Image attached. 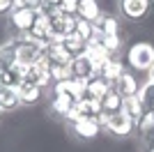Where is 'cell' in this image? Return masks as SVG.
<instances>
[{
    "instance_id": "obj_13",
    "label": "cell",
    "mask_w": 154,
    "mask_h": 152,
    "mask_svg": "<svg viewBox=\"0 0 154 152\" xmlns=\"http://www.w3.org/2000/svg\"><path fill=\"white\" fill-rule=\"evenodd\" d=\"M62 49L69 53L71 58H81L85 55V49H88V42H85L78 32H71V35H67V37L62 39Z\"/></svg>"
},
{
    "instance_id": "obj_6",
    "label": "cell",
    "mask_w": 154,
    "mask_h": 152,
    "mask_svg": "<svg viewBox=\"0 0 154 152\" xmlns=\"http://www.w3.org/2000/svg\"><path fill=\"white\" fill-rule=\"evenodd\" d=\"M85 55L90 58V62L94 65V69H97V71H101V67H103V65L108 62L110 58H115V55H110L108 51H106V46H103V42H101L99 37H92L90 42H88Z\"/></svg>"
},
{
    "instance_id": "obj_12",
    "label": "cell",
    "mask_w": 154,
    "mask_h": 152,
    "mask_svg": "<svg viewBox=\"0 0 154 152\" xmlns=\"http://www.w3.org/2000/svg\"><path fill=\"white\" fill-rule=\"evenodd\" d=\"M28 35H30L32 39H37V42L48 44V39H51V21H48V16L37 14V19H35V23H32V28H30Z\"/></svg>"
},
{
    "instance_id": "obj_27",
    "label": "cell",
    "mask_w": 154,
    "mask_h": 152,
    "mask_svg": "<svg viewBox=\"0 0 154 152\" xmlns=\"http://www.w3.org/2000/svg\"><path fill=\"white\" fill-rule=\"evenodd\" d=\"M149 81H154V67L149 69Z\"/></svg>"
},
{
    "instance_id": "obj_1",
    "label": "cell",
    "mask_w": 154,
    "mask_h": 152,
    "mask_svg": "<svg viewBox=\"0 0 154 152\" xmlns=\"http://www.w3.org/2000/svg\"><path fill=\"white\" fill-rule=\"evenodd\" d=\"M124 65L136 74H149L154 67V44L152 42H134L124 51Z\"/></svg>"
},
{
    "instance_id": "obj_17",
    "label": "cell",
    "mask_w": 154,
    "mask_h": 152,
    "mask_svg": "<svg viewBox=\"0 0 154 152\" xmlns=\"http://www.w3.org/2000/svg\"><path fill=\"white\" fill-rule=\"evenodd\" d=\"M110 90V85L106 81H103L101 76H94V78H90L88 81V92H85V97H90V99H103V95Z\"/></svg>"
},
{
    "instance_id": "obj_20",
    "label": "cell",
    "mask_w": 154,
    "mask_h": 152,
    "mask_svg": "<svg viewBox=\"0 0 154 152\" xmlns=\"http://www.w3.org/2000/svg\"><path fill=\"white\" fill-rule=\"evenodd\" d=\"M122 101L124 99L117 95L113 88H110L108 92L103 95V99H101V108L106 111V113H110V115H113V113H120V111H122Z\"/></svg>"
},
{
    "instance_id": "obj_25",
    "label": "cell",
    "mask_w": 154,
    "mask_h": 152,
    "mask_svg": "<svg viewBox=\"0 0 154 152\" xmlns=\"http://www.w3.org/2000/svg\"><path fill=\"white\" fill-rule=\"evenodd\" d=\"M14 0H0V14H12Z\"/></svg>"
},
{
    "instance_id": "obj_2",
    "label": "cell",
    "mask_w": 154,
    "mask_h": 152,
    "mask_svg": "<svg viewBox=\"0 0 154 152\" xmlns=\"http://www.w3.org/2000/svg\"><path fill=\"white\" fill-rule=\"evenodd\" d=\"M106 131H108L110 136H115V138H129V136L136 134V122L120 111V113L110 115V122H108V129H106Z\"/></svg>"
},
{
    "instance_id": "obj_19",
    "label": "cell",
    "mask_w": 154,
    "mask_h": 152,
    "mask_svg": "<svg viewBox=\"0 0 154 152\" xmlns=\"http://www.w3.org/2000/svg\"><path fill=\"white\" fill-rule=\"evenodd\" d=\"M74 97H69V95H53V99H51V111L55 115H60V118H64V115L69 113V108L74 106Z\"/></svg>"
},
{
    "instance_id": "obj_14",
    "label": "cell",
    "mask_w": 154,
    "mask_h": 152,
    "mask_svg": "<svg viewBox=\"0 0 154 152\" xmlns=\"http://www.w3.org/2000/svg\"><path fill=\"white\" fill-rule=\"evenodd\" d=\"M103 14V9L99 7V0H81V5H78V19L83 21H90V23H94L99 16Z\"/></svg>"
},
{
    "instance_id": "obj_22",
    "label": "cell",
    "mask_w": 154,
    "mask_h": 152,
    "mask_svg": "<svg viewBox=\"0 0 154 152\" xmlns=\"http://www.w3.org/2000/svg\"><path fill=\"white\" fill-rule=\"evenodd\" d=\"M103 42V46H106V51H108L110 55H117L120 51H122L124 46V37H122V32L120 35H108V37H99Z\"/></svg>"
},
{
    "instance_id": "obj_9",
    "label": "cell",
    "mask_w": 154,
    "mask_h": 152,
    "mask_svg": "<svg viewBox=\"0 0 154 152\" xmlns=\"http://www.w3.org/2000/svg\"><path fill=\"white\" fill-rule=\"evenodd\" d=\"M99 76V71L94 69V65L90 62L88 55H81V58H74L71 60V78H78V81H90Z\"/></svg>"
},
{
    "instance_id": "obj_8",
    "label": "cell",
    "mask_w": 154,
    "mask_h": 152,
    "mask_svg": "<svg viewBox=\"0 0 154 152\" xmlns=\"http://www.w3.org/2000/svg\"><path fill=\"white\" fill-rule=\"evenodd\" d=\"M71 131L83 141H94V138H99V134H101L103 129L99 127V122H97L94 118H83V120H78V122L71 125Z\"/></svg>"
},
{
    "instance_id": "obj_11",
    "label": "cell",
    "mask_w": 154,
    "mask_h": 152,
    "mask_svg": "<svg viewBox=\"0 0 154 152\" xmlns=\"http://www.w3.org/2000/svg\"><path fill=\"white\" fill-rule=\"evenodd\" d=\"M124 69H127V65L122 62V60H120V58H110L108 62L103 65L101 67V71H99V76H101L103 81L108 83L110 88H113V85H115L117 83V78H120V76L124 74Z\"/></svg>"
},
{
    "instance_id": "obj_10",
    "label": "cell",
    "mask_w": 154,
    "mask_h": 152,
    "mask_svg": "<svg viewBox=\"0 0 154 152\" xmlns=\"http://www.w3.org/2000/svg\"><path fill=\"white\" fill-rule=\"evenodd\" d=\"M92 25H94V37L120 35V21H117V16H113V14H106V12H103Z\"/></svg>"
},
{
    "instance_id": "obj_23",
    "label": "cell",
    "mask_w": 154,
    "mask_h": 152,
    "mask_svg": "<svg viewBox=\"0 0 154 152\" xmlns=\"http://www.w3.org/2000/svg\"><path fill=\"white\" fill-rule=\"evenodd\" d=\"M78 19V16H76ZM76 32L81 35V37L85 39V42H90L92 37H94V25L90 23V21H83V19H78L76 21Z\"/></svg>"
},
{
    "instance_id": "obj_26",
    "label": "cell",
    "mask_w": 154,
    "mask_h": 152,
    "mask_svg": "<svg viewBox=\"0 0 154 152\" xmlns=\"http://www.w3.org/2000/svg\"><path fill=\"white\" fill-rule=\"evenodd\" d=\"M46 5H51V7H60L62 5V0H44Z\"/></svg>"
},
{
    "instance_id": "obj_15",
    "label": "cell",
    "mask_w": 154,
    "mask_h": 152,
    "mask_svg": "<svg viewBox=\"0 0 154 152\" xmlns=\"http://www.w3.org/2000/svg\"><path fill=\"white\" fill-rule=\"evenodd\" d=\"M14 65H16V37L0 46V71L12 69Z\"/></svg>"
},
{
    "instance_id": "obj_28",
    "label": "cell",
    "mask_w": 154,
    "mask_h": 152,
    "mask_svg": "<svg viewBox=\"0 0 154 152\" xmlns=\"http://www.w3.org/2000/svg\"><path fill=\"white\" fill-rule=\"evenodd\" d=\"M0 118H2V108H0Z\"/></svg>"
},
{
    "instance_id": "obj_18",
    "label": "cell",
    "mask_w": 154,
    "mask_h": 152,
    "mask_svg": "<svg viewBox=\"0 0 154 152\" xmlns=\"http://www.w3.org/2000/svg\"><path fill=\"white\" fill-rule=\"evenodd\" d=\"M122 113L129 115L134 122H138L143 118V113H145V108H143V104H140L138 97H127V99L122 101Z\"/></svg>"
},
{
    "instance_id": "obj_24",
    "label": "cell",
    "mask_w": 154,
    "mask_h": 152,
    "mask_svg": "<svg viewBox=\"0 0 154 152\" xmlns=\"http://www.w3.org/2000/svg\"><path fill=\"white\" fill-rule=\"evenodd\" d=\"M78 5H81V0H62L60 9H62L64 14H71V16H76V14H78Z\"/></svg>"
},
{
    "instance_id": "obj_16",
    "label": "cell",
    "mask_w": 154,
    "mask_h": 152,
    "mask_svg": "<svg viewBox=\"0 0 154 152\" xmlns=\"http://www.w3.org/2000/svg\"><path fill=\"white\" fill-rule=\"evenodd\" d=\"M19 106H21V99H19L16 88H0V108H2V113H12Z\"/></svg>"
},
{
    "instance_id": "obj_5",
    "label": "cell",
    "mask_w": 154,
    "mask_h": 152,
    "mask_svg": "<svg viewBox=\"0 0 154 152\" xmlns=\"http://www.w3.org/2000/svg\"><path fill=\"white\" fill-rule=\"evenodd\" d=\"M35 19H37V12H35V9H30V7H19V9H12V14H9V25H12L19 35H26V32H30Z\"/></svg>"
},
{
    "instance_id": "obj_4",
    "label": "cell",
    "mask_w": 154,
    "mask_h": 152,
    "mask_svg": "<svg viewBox=\"0 0 154 152\" xmlns=\"http://www.w3.org/2000/svg\"><path fill=\"white\" fill-rule=\"evenodd\" d=\"M154 0H120V12L129 21H143L149 14Z\"/></svg>"
},
{
    "instance_id": "obj_3",
    "label": "cell",
    "mask_w": 154,
    "mask_h": 152,
    "mask_svg": "<svg viewBox=\"0 0 154 152\" xmlns=\"http://www.w3.org/2000/svg\"><path fill=\"white\" fill-rule=\"evenodd\" d=\"M140 85H143V83H140V78H138V74H136V71L124 69V74L117 78V83L113 85V90H115L122 99H127V97H138Z\"/></svg>"
},
{
    "instance_id": "obj_21",
    "label": "cell",
    "mask_w": 154,
    "mask_h": 152,
    "mask_svg": "<svg viewBox=\"0 0 154 152\" xmlns=\"http://www.w3.org/2000/svg\"><path fill=\"white\" fill-rule=\"evenodd\" d=\"M138 99H140L143 108L145 111H154V81H145L140 85V92H138Z\"/></svg>"
},
{
    "instance_id": "obj_7",
    "label": "cell",
    "mask_w": 154,
    "mask_h": 152,
    "mask_svg": "<svg viewBox=\"0 0 154 152\" xmlns=\"http://www.w3.org/2000/svg\"><path fill=\"white\" fill-rule=\"evenodd\" d=\"M16 92H19V99H21V106H35L42 101L44 97V88H39L30 81H21L16 85Z\"/></svg>"
}]
</instances>
